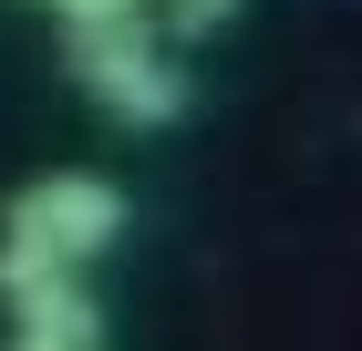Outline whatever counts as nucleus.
Returning <instances> with one entry per match:
<instances>
[{
    "instance_id": "20e7f679",
    "label": "nucleus",
    "mask_w": 362,
    "mask_h": 351,
    "mask_svg": "<svg viewBox=\"0 0 362 351\" xmlns=\"http://www.w3.org/2000/svg\"><path fill=\"white\" fill-rule=\"evenodd\" d=\"M249 11V0H166V42H207V31H228Z\"/></svg>"
},
{
    "instance_id": "f257e3e1",
    "label": "nucleus",
    "mask_w": 362,
    "mask_h": 351,
    "mask_svg": "<svg viewBox=\"0 0 362 351\" xmlns=\"http://www.w3.org/2000/svg\"><path fill=\"white\" fill-rule=\"evenodd\" d=\"M62 73L83 83V104L114 114L124 135H166L187 124L197 83L176 62L166 31H145V11H114V21H62Z\"/></svg>"
},
{
    "instance_id": "39448f33",
    "label": "nucleus",
    "mask_w": 362,
    "mask_h": 351,
    "mask_svg": "<svg viewBox=\"0 0 362 351\" xmlns=\"http://www.w3.org/2000/svg\"><path fill=\"white\" fill-rule=\"evenodd\" d=\"M42 11H62V21H114V11H145V0H42Z\"/></svg>"
},
{
    "instance_id": "7ed1b4c3",
    "label": "nucleus",
    "mask_w": 362,
    "mask_h": 351,
    "mask_svg": "<svg viewBox=\"0 0 362 351\" xmlns=\"http://www.w3.org/2000/svg\"><path fill=\"white\" fill-rule=\"evenodd\" d=\"M0 310H11V351H104V299L83 290V269L0 248Z\"/></svg>"
},
{
    "instance_id": "f03ea898",
    "label": "nucleus",
    "mask_w": 362,
    "mask_h": 351,
    "mask_svg": "<svg viewBox=\"0 0 362 351\" xmlns=\"http://www.w3.org/2000/svg\"><path fill=\"white\" fill-rule=\"evenodd\" d=\"M124 227H135V207L93 165H52V176L11 186V207H0V248L11 258H52V269H93Z\"/></svg>"
}]
</instances>
